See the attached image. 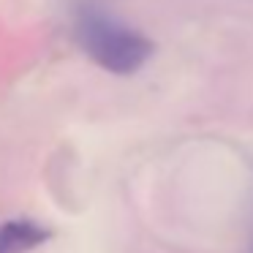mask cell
Wrapping results in <instances>:
<instances>
[{
    "mask_svg": "<svg viewBox=\"0 0 253 253\" xmlns=\"http://www.w3.org/2000/svg\"><path fill=\"white\" fill-rule=\"evenodd\" d=\"M52 240V229L33 218H11L0 223V253H30Z\"/></svg>",
    "mask_w": 253,
    "mask_h": 253,
    "instance_id": "2",
    "label": "cell"
},
{
    "mask_svg": "<svg viewBox=\"0 0 253 253\" xmlns=\"http://www.w3.org/2000/svg\"><path fill=\"white\" fill-rule=\"evenodd\" d=\"M77 44L87 52V57L104 71L117 77H131L153 57L155 46L144 33L120 22L117 17L101 11L95 6L79 8L74 22Z\"/></svg>",
    "mask_w": 253,
    "mask_h": 253,
    "instance_id": "1",
    "label": "cell"
},
{
    "mask_svg": "<svg viewBox=\"0 0 253 253\" xmlns=\"http://www.w3.org/2000/svg\"><path fill=\"white\" fill-rule=\"evenodd\" d=\"M251 253H253V242H251Z\"/></svg>",
    "mask_w": 253,
    "mask_h": 253,
    "instance_id": "3",
    "label": "cell"
}]
</instances>
